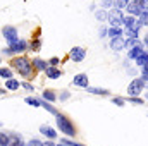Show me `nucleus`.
<instances>
[{"mask_svg": "<svg viewBox=\"0 0 148 146\" xmlns=\"http://www.w3.org/2000/svg\"><path fill=\"white\" fill-rule=\"evenodd\" d=\"M43 146H55L53 143H43Z\"/></svg>", "mask_w": 148, "mask_h": 146, "instance_id": "e433bc0d", "label": "nucleus"}, {"mask_svg": "<svg viewBox=\"0 0 148 146\" xmlns=\"http://www.w3.org/2000/svg\"><path fill=\"white\" fill-rule=\"evenodd\" d=\"M0 126H2V122H0Z\"/></svg>", "mask_w": 148, "mask_h": 146, "instance_id": "ea45409f", "label": "nucleus"}, {"mask_svg": "<svg viewBox=\"0 0 148 146\" xmlns=\"http://www.w3.org/2000/svg\"><path fill=\"white\" fill-rule=\"evenodd\" d=\"M141 5V12H148V0H140Z\"/></svg>", "mask_w": 148, "mask_h": 146, "instance_id": "bb28decb", "label": "nucleus"}, {"mask_svg": "<svg viewBox=\"0 0 148 146\" xmlns=\"http://www.w3.org/2000/svg\"><path fill=\"white\" fill-rule=\"evenodd\" d=\"M124 35H126V36H129V40H134V38H138V33H134V31H133V29H129V28H126Z\"/></svg>", "mask_w": 148, "mask_h": 146, "instance_id": "4be33fe9", "label": "nucleus"}, {"mask_svg": "<svg viewBox=\"0 0 148 146\" xmlns=\"http://www.w3.org/2000/svg\"><path fill=\"white\" fill-rule=\"evenodd\" d=\"M88 91H90V93H95V95H107V93H109L107 89H100V88H90V86H88Z\"/></svg>", "mask_w": 148, "mask_h": 146, "instance_id": "f3484780", "label": "nucleus"}, {"mask_svg": "<svg viewBox=\"0 0 148 146\" xmlns=\"http://www.w3.org/2000/svg\"><path fill=\"white\" fill-rule=\"evenodd\" d=\"M143 86H145V81H143V79H134V81L129 84L127 93H129L131 96H136V95H140V93L143 91Z\"/></svg>", "mask_w": 148, "mask_h": 146, "instance_id": "7ed1b4c3", "label": "nucleus"}, {"mask_svg": "<svg viewBox=\"0 0 148 146\" xmlns=\"http://www.w3.org/2000/svg\"><path fill=\"white\" fill-rule=\"evenodd\" d=\"M2 33H3V36L7 38L9 43L17 41V31H16V28H12V26H5V28L2 29Z\"/></svg>", "mask_w": 148, "mask_h": 146, "instance_id": "0eeeda50", "label": "nucleus"}, {"mask_svg": "<svg viewBox=\"0 0 148 146\" xmlns=\"http://www.w3.org/2000/svg\"><path fill=\"white\" fill-rule=\"evenodd\" d=\"M50 64H52V67H53V65H57V64H59V59H57V57L50 59Z\"/></svg>", "mask_w": 148, "mask_h": 146, "instance_id": "72a5a7b5", "label": "nucleus"}, {"mask_svg": "<svg viewBox=\"0 0 148 146\" xmlns=\"http://www.w3.org/2000/svg\"><path fill=\"white\" fill-rule=\"evenodd\" d=\"M26 50V43L23 41V40H17V41H14V43H10V46L5 50L7 53H19V52H24Z\"/></svg>", "mask_w": 148, "mask_h": 146, "instance_id": "423d86ee", "label": "nucleus"}, {"mask_svg": "<svg viewBox=\"0 0 148 146\" xmlns=\"http://www.w3.org/2000/svg\"><path fill=\"white\" fill-rule=\"evenodd\" d=\"M57 126L60 127V132H64L67 136H74L76 134V129H74V126L71 124V120L66 119L64 115H57Z\"/></svg>", "mask_w": 148, "mask_h": 146, "instance_id": "f03ea898", "label": "nucleus"}, {"mask_svg": "<svg viewBox=\"0 0 148 146\" xmlns=\"http://www.w3.org/2000/svg\"><path fill=\"white\" fill-rule=\"evenodd\" d=\"M41 107H45V108L48 110V112H50V113H57V110L53 108V107H52V105H48V103H47V102H45V103H41Z\"/></svg>", "mask_w": 148, "mask_h": 146, "instance_id": "cd10ccee", "label": "nucleus"}, {"mask_svg": "<svg viewBox=\"0 0 148 146\" xmlns=\"http://www.w3.org/2000/svg\"><path fill=\"white\" fill-rule=\"evenodd\" d=\"M136 64H138L140 67H143V69H145V67L148 65V53H145V52H143V53L136 59Z\"/></svg>", "mask_w": 148, "mask_h": 146, "instance_id": "ddd939ff", "label": "nucleus"}, {"mask_svg": "<svg viewBox=\"0 0 148 146\" xmlns=\"http://www.w3.org/2000/svg\"><path fill=\"white\" fill-rule=\"evenodd\" d=\"M127 10L131 12V14H141V5H140V2H129L127 3Z\"/></svg>", "mask_w": 148, "mask_h": 146, "instance_id": "9b49d317", "label": "nucleus"}, {"mask_svg": "<svg viewBox=\"0 0 148 146\" xmlns=\"http://www.w3.org/2000/svg\"><path fill=\"white\" fill-rule=\"evenodd\" d=\"M109 35L112 36V40H115V38H121V29H119V28H112L110 31H109Z\"/></svg>", "mask_w": 148, "mask_h": 146, "instance_id": "aec40b11", "label": "nucleus"}, {"mask_svg": "<svg viewBox=\"0 0 148 146\" xmlns=\"http://www.w3.org/2000/svg\"><path fill=\"white\" fill-rule=\"evenodd\" d=\"M122 24H126V28L133 29L134 33H138V31H140V28H141V23H140V21H136L133 16H127V17H124V19H122Z\"/></svg>", "mask_w": 148, "mask_h": 146, "instance_id": "20e7f679", "label": "nucleus"}, {"mask_svg": "<svg viewBox=\"0 0 148 146\" xmlns=\"http://www.w3.org/2000/svg\"><path fill=\"white\" fill-rule=\"evenodd\" d=\"M145 41H147V43H148V35H147V38H145Z\"/></svg>", "mask_w": 148, "mask_h": 146, "instance_id": "4c0bfd02", "label": "nucleus"}, {"mask_svg": "<svg viewBox=\"0 0 148 146\" xmlns=\"http://www.w3.org/2000/svg\"><path fill=\"white\" fill-rule=\"evenodd\" d=\"M12 65L23 74V76H29V74H31V67H33V64H31L26 57H17V59H14V60H12Z\"/></svg>", "mask_w": 148, "mask_h": 146, "instance_id": "f257e3e1", "label": "nucleus"}, {"mask_svg": "<svg viewBox=\"0 0 148 146\" xmlns=\"http://www.w3.org/2000/svg\"><path fill=\"white\" fill-rule=\"evenodd\" d=\"M141 53H143V46H136V48H131V50H129V59H138Z\"/></svg>", "mask_w": 148, "mask_h": 146, "instance_id": "2eb2a0df", "label": "nucleus"}, {"mask_svg": "<svg viewBox=\"0 0 148 146\" xmlns=\"http://www.w3.org/2000/svg\"><path fill=\"white\" fill-rule=\"evenodd\" d=\"M126 2H127V0H117V7H119V9H122V7L126 5Z\"/></svg>", "mask_w": 148, "mask_h": 146, "instance_id": "473e14b6", "label": "nucleus"}, {"mask_svg": "<svg viewBox=\"0 0 148 146\" xmlns=\"http://www.w3.org/2000/svg\"><path fill=\"white\" fill-rule=\"evenodd\" d=\"M40 131H41V132H43L45 136H48V138H52V139H53V138L57 136V132H55V131H53L52 127H48V126H41V127H40Z\"/></svg>", "mask_w": 148, "mask_h": 146, "instance_id": "f8f14e48", "label": "nucleus"}, {"mask_svg": "<svg viewBox=\"0 0 148 146\" xmlns=\"http://www.w3.org/2000/svg\"><path fill=\"white\" fill-rule=\"evenodd\" d=\"M84 55H86V52L83 48H79V46H76V48L71 50V59H73L74 62H81L84 59Z\"/></svg>", "mask_w": 148, "mask_h": 146, "instance_id": "6e6552de", "label": "nucleus"}, {"mask_svg": "<svg viewBox=\"0 0 148 146\" xmlns=\"http://www.w3.org/2000/svg\"><path fill=\"white\" fill-rule=\"evenodd\" d=\"M140 23H141V26H143V24H148V12H141Z\"/></svg>", "mask_w": 148, "mask_h": 146, "instance_id": "393cba45", "label": "nucleus"}, {"mask_svg": "<svg viewBox=\"0 0 148 146\" xmlns=\"http://www.w3.org/2000/svg\"><path fill=\"white\" fill-rule=\"evenodd\" d=\"M0 145L2 146H9V138H7L5 134H2V132H0Z\"/></svg>", "mask_w": 148, "mask_h": 146, "instance_id": "b1692460", "label": "nucleus"}, {"mask_svg": "<svg viewBox=\"0 0 148 146\" xmlns=\"http://www.w3.org/2000/svg\"><path fill=\"white\" fill-rule=\"evenodd\" d=\"M131 102H134V103H143V100H140V98H134V96L131 98Z\"/></svg>", "mask_w": 148, "mask_h": 146, "instance_id": "f704fd0d", "label": "nucleus"}, {"mask_svg": "<svg viewBox=\"0 0 148 146\" xmlns=\"http://www.w3.org/2000/svg\"><path fill=\"white\" fill-rule=\"evenodd\" d=\"M97 19L103 21V19H105V12H103V10H98V12H97Z\"/></svg>", "mask_w": 148, "mask_h": 146, "instance_id": "c756f323", "label": "nucleus"}, {"mask_svg": "<svg viewBox=\"0 0 148 146\" xmlns=\"http://www.w3.org/2000/svg\"><path fill=\"white\" fill-rule=\"evenodd\" d=\"M126 45L129 46V50H131V48H136V46H141V43H140L136 38H134V40H127V43H126Z\"/></svg>", "mask_w": 148, "mask_h": 146, "instance_id": "a211bd4d", "label": "nucleus"}, {"mask_svg": "<svg viewBox=\"0 0 148 146\" xmlns=\"http://www.w3.org/2000/svg\"><path fill=\"white\" fill-rule=\"evenodd\" d=\"M26 103H29V105H33V107H40V105H41L38 100H35V98H26Z\"/></svg>", "mask_w": 148, "mask_h": 146, "instance_id": "a878e982", "label": "nucleus"}, {"mask_svg": "<svg viewBox=\"0 0 148 146\" xmlns=\"http://www.w3.org/2000/svg\"><path fill=\"white\" fill-rule=\"evenodd\" d=\"M26 146H43V143H40L38 139H31V141H29Z\"/></svg>", "mask_w": 148, "mask_h": 146, "instance_id": "c85d7f7f", "label": "nucleus"}, {"mask_svg": "<svg viewBox=\"0 0 148 146\" xmlns=\"http://www.w3.org/2000/svg\"><path fill=\"white\" fill-rule=\"evenodd\" d=\"M59 146H67V145H64V143H62V145H59Z\"/></svg>", "mask_w": 148, "mask_h": 146, "instance_id": "58836bf2", "label": "nucleus"}, {"mask_svg": "<svg viewBox=\"0 0 148 146\" xmlns=\"http://www.w3.org/2000/svg\"><path fill=\"white\" fill-rule=\"evenodd\" d=\"M114 103L119 105V107H122V105H124V100H122V98H114Z\"/></svg>", "mask_w": 148, "mask_h": 146, "instance_id": "7c9ffc66", "label": "nucleus"}, {"mask_svg": "<svg viewBox=\"0 0 148 146\" xmlns=\"http://www.w3.org/2000/svg\"><path fill=\"white\" fill-rule=\"evenodd\" d=\"M21 86H23V88H26V89H29V91H33V86H31L29 83H23Z\"/></svg>", "mask_w": 148, "mask_h": 146, "instance_id": "2f4dec72", "label": "nucleus"}, {"mask_svg": "<svg viewBox=\"0 0 148 146\" xmlns=\"http://www.w3.org/2000/svg\"><path fill=\"white\" fill-rule=\"evenodd\" d=\"M109 2H110V0H109Z\"/></svg>", "mask_w": 148, "mask_h": 146, "instance_id": "a19ab883", "label": "nucleus"}, {"mask_svg": "<svg viewBox=\"0 0 148 146\" xmlns=\"http://www.w3.org/2000/svg\"><path fill=\"white\" fill-rule=\"evenodd\" d=\"M47 76L48 77H52V79H57V77H60V71L59 69H55V67H47Z\"/></svg>", "mask_w": 148, "mask_h": 146, "instance_id": "4468645a", "label": "nucleus"}, {"mask_svg": "<svg viewBox=\"0 0 148 146\" xmlns=\"http://www.w3.org/2000/svg\"><path fill=\"white\" fill-rule=\"evenodd\" d=\"M122 14H121V10L119 9H115V10H112L110 14H109V21H110L112 28H117L119 24H122Z\"/></svg>", "mask_w": 148, "mask_h": 146, "instance_id": "39448f33", "label": "nucleus"}, {"mask_svg": "<svg viewBox=\"0 0 148 146\" xmlns=\"http://www.w3.org/2000/svg\"><path fill=\"white\" fill-rule=\"evenodd\" d=\"M0 76L5 77V79H10L12 77V72H10V69H0Z\"/></svg>", "mask_w": 148, "mask_h": 146, "instance_id": "5701e85b", "label": "nucleus"}, {"mask_svg": "<svg viewBox=\"0 0 148 146\" xmlns=\"http://www.w3.org/2000/svg\"><path fill=\"white\" fill-rule=\"evenodd\" d=\"M33 64H35V67H36V69H41V71H47V64H45L43 60H40V59H36V60H35Z\"/></svg>", "mask_w": 148, "mask_h": 146, "instance_id": "6ab92c4d", "label": "nucleus"}, {"mask_svg": "<svg viewBox=\"0 0 148 146\" xmlns=\"http://www.w3.org/2000/svg\"><path fill=\"white\" fill-rule=\"evenodd\" d=\"M43 98H45V100H48V102H53V100H55V95H53L52 91H48V89H47V91H43Z\"/></svg>", "mask_w": 148, "mask_h": 146, "instance_id": "412c9836", "label": "nucleus"}, {"mask_svg": "<svg viewBox=\"0 0 148 146\" xmlns=\"http://www.w3.org/2000/svg\"><path fill=\"white\" fill-rule=\"evenodd\" d=\"M31 48H35V50H36V48H40V41H35V43L31 45Z\"/></svg>", "mask_w": 148, "mask_h": 146, "instance_id": "c9c22d12", "label": "nucleus"}, {"mask_svg": "<svg viewBox=\"0 0 148 146\" xmlns=\"http://www.w3.org/2000/svg\"><path fill=\"white\" fill-rule=\"evenodd\" d=\"M19 86H21V84H19L16 79H9V81L5 83V88H7V89H17Z\"/></svg>", "mask_w": 148, "mask_h": 146, "instance_id": "dca6fc26", "label": "nucleus"}, {"mask_svg": "<svg viewBox=\"0 0 148 146\" xmlns=\"http://www.w3.org/2000/svg\"><path fill=\"white\" fill-rule=\"evenodd\" d=\"M110 46H112V50H115V52H119V50H122V48L126 46V41H124L122 38H115V40H112Z\"/></svg>", "mask_w": 148, "mask_h": 146, "instance_id": "9d476101", "label": "nucleus"}, {"mask_svg": "<svg viewBox=\"0 0 148 146\" xmlns=\"http://www.w3.org/2000/svg\"><path fill=\"white\" fill-rule=\"evenodd\" d=\"M74 86H83V88H88V76L86 74H77L73 79Z\"/></svg>", "mask_w": 148, "mask_h": 146, "instance_id": "1a4fd4ad", "label": "nucleus"}]
</instances>
